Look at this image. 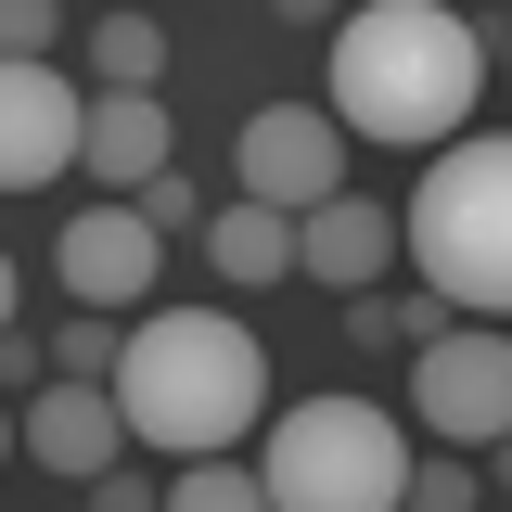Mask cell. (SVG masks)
Masks as SVG:
<instances>
[{"label":"cell","mask_w":512,"mask_h":512,"mask_svg":"<svg viewBox=\"0 0 512 512\" xmlns=\"http://www.w3.org/2000/svg\"><path fill=\"white\" fill-rule=\"evenodd\" d=\"M487 103V39L436 0H372L333 26V141H423L448 154Z\"/></svg>","instance_id":"obj_1"},{"label":"cell","mask_w":512,"mask_h":512,"mask_svg":"<svg viewBox=\"0 0 512 512\" xmlns=\"http://www.w3.org/2000/svg\"><path fill=\"white\" fill-rule=\"evenodd\" d=\"M116 423L167 461H231V448L269 423V346H256L231 308H167L128 320L116 346Z\"/></svg>","instance_id":"obj_2"},{"label":"cell","mask_w":512,"mask_h":512,"mask_svg":"<svg viewBox=\"0 0 512 512\" xmlns=\"http://www.w3.org/2000/svg\"><path fill=\"white\" fill-rule=\"evenodd\" d=\"M410 269L436 282V308H512V141L461 128L423 192H410Z\"/></svg>","instance_id":"obj_3"},{"label":"cell","mask_w":512,"mask_h":512,"mask_svg":"<svg viewBox=\"0 0 512 512\" xmlns=\"http://www.w3.org/2000/svg\"><path fill=\"white\" fill-rule=\"evenodd\" d=\"M410 487V436L372 397H308V410H269L256 448V500L269 512H397Z\"/></svg>","instance_id":"obj_4"},{"label":"cell","mask_w":512,"mask_h":512,"mask_svg":"<svg viewBox=\"0 0 512 512\" xmlns=\"http://www.w3.org/2000/svg\"><path fill=\"white\" fill-rule=\"evenodd\" d=\"M410 410H423L448 448L512 436V333H487V320H448L436 346H410Z\"/></svg>","instance_id":"obj_5"},{"label":"cell","mask_w":512,"mask_h":512,"mask_svg":"<svg viewBox=\"0 0 512 512\" xmlns=\"http://www.w3.org/2000/svg\"><path fill=\"white\" fill-rule=\"evenodd\" d=\"M333 192H346V141H333V116H308V103L244 116V205L308 218V205H333Z\"/></svg>","instance_id":"obj_6"},{"label":"cell","mask_w":512,"mask_h":512,"mask_svg":"<svg viewBox=\"0 0 512 512\" xmlns=\"http://www.w3.org/2000/svg\"><path fill=\"white\" fill-rule=\"evenodd\" d=\"M77 116H90V90L64 64H0V192L64 180L77 167Z\"/></svg>","instance_id":"obj_7"},{"label":"cell","mask_w":512,"mask_h":512,"mask_svg":"<svg viewBox=\"0 0 512 512\" xmlns=\"http://www.w3.org/2000/svg\"><path fill=\"white\" fill-rule=\"evenodd\" d=\"M154 231H141V218H128V205H77V218H64V244H52V269H64V295H77V308H141V295H154Z\"/></svg>","instance_id":"obj_8"},{"label":"cell","mask_w":512,"mask_h":512,"mask_svg":"<svg viewBox=\"0 0 512 512\" xmlns=\"http://www.w3.org/2000/svg\"><path fill=\"white\" fill-rule=\"evenodd\" d=\"M13 448L39 461V474H116V448H128V423H116V384H39L26 410H13Z\"/></svg>","instance_id":"obj_9"},{"label":"cell","mask_w":512,"mask_h":512,"mask_svg":"<svg viewBox=\"0 0 512 512\" xmlns=\"http://www.w3.org/2000/svg\"><path fill=\"white\" fill-rule=\"evenodd\" d=\"M77 167H90V205H128L141 180H167V103L154 90H103L77 116Z\"/></svg>","instance_id":"obj_10"},{"label":"cell","mask_w":512,"mask_h":512,"mask_svg":"<svg viewBox=\"0 0 512 512\" xmlns=\"http://www.w3.org/2000/svg\"><path fill=\"white\" fill-rule=\"evenodd\" d=\"M384 256H397V205L333 192V205H308V218H295V269H308V282H333V295H372Z\"/></svg>","instance_id":"obj_11"},{"label":"cell","mask_w":512,"mask_h":512,"mask_svg":"<svg viewBox=\"0 0 512 512\" xmlns=\"http://www.w3.org/2000/svg\"><path fill=\"white\" fill-rule=\"evenodd\" d=\"M205 256H218V282H282V269H295V218L218 205V218H205Z\"/></svg>","instance_id":"obj_12"},{"label":"cell","mask_w":512,"mask_h":512,"mask_svg":"<svg viewBox=\"0 0 512 512\" xmlns=\"http://www.w3.org/2000/svg\"><path fill=\"white\" fill-rule=\"evenodd\" d=\"M90 77H103V90H154V77H167V26H154V13H103V26H90Z\"/></svg>","instance_id":"obj_13"},{"label":"cell","mask_w":512,"mask_h":512,"mask_svg":"<svg viewBox=\"0 0 512 512\" xmlns=\"http://www.w3.org/2000/svg\"><path fill=\"white\" fill-rule=\"evenodd\" d=\"M346 333L384 359V346H436V333H448V308H410V295H384V282H372V295H346Z\"/></svg>","instance_id":"obj_14"},{"label":"cell","mask_w":512,"mask_h":512,"mask_svg":"<svg viewBox=\"0 0 512 512\" xmlns=\"http://www.w3.org/2000/svg\"><path fill=\"white\" fill-rule=\"evenodd\" d=\"M116 346H128V320L77 308V320L52 333V384H116Z\"/></svg>","instance_id":"obj_15"},{"label":"cell","mask_w":512,"mask_h":512,"mask_svg":"<svg viewBox=\"0 0 512 512\" xmlns=\"http://www.w3.org/2000/svg\"><path fill=\"white\" fill-rule=\"evenodd\" d=\"M167 512H269V500H256V461H180Z\"/></svg>","instance_id":"obj_16"},{"label":"cell","mask_w":512,"mask_h":512,"mask_svg":"<svg viewBox=\"0 0 512 512\" xmlns=\"http://www.w3.org/2000/svg\"><path fill=\"white\" fill-rule=\"evenodd\" d=\"M397 512H487V487H474V461H410Z\"/></svg>","instance_id":"obj_17"},{"label":"cell","mask_w":512,"mask_h":512,"mask_svg":"<svg viewBox=\"0 0 512 512\" xmlns=\"http://www.w3.org/2000/svg\"><path fill=\"white\" fill-rule=\"evenodd\" d=\"M128 218H141V231L167 244V231H205V192H192L180 167H167V180H141V192H128Z\"/></svg>","instance_id":"obj_18"},{"label":"cell","mask_w":512,"mask_h":512,"mask_svg":"<svg viewBox=\"0 0 512 512\" xmlns=\"http://www.w3.org/2000/svg\"><path fill=\"white\" fill-rule=\"evenodd\" d=\"M52 39H64L52 0H0V64H52Z\"/></svg>","instance_id":"obj_19"},{"label":"cell","mask_w":512,"mask_h":512,"mask_svg":"<svg viewBox=\"0 0 512 512\" xmlns=\"http://www.w3.org/2000/svg\"><path fill=\"white\" fill-rule=\"evenodd\" d=\"M39 384H52V333H26V320H13V333H0V397L26 410Z\"/></svg>","instance_id":"obj_20"},{"label":"cell","mask_w":512,"mask_h":512,"mask_svg":"<svg viewBox=\"0 0 512 512\" xmlns=\"http://www.w3.org/2000/svg\"><path fill=\"white\" fill-rule=\"evenodd\" d=\"M90 487H103V512H167V487H154V474H128V461H116V474H90Z\"/></svg>","instance_id":"obj_21"},{"label":"cell","mask_w":512,"mask_h":512,"mask_svg":"<svg viewBox=\"0 0 512 512\" xmlns=\"http://www.w3.org/2000/svg\"><path fill=\"white\" fill-rule=\"evenodd\" d=\"M0 333H13V256H0Z\"/></svg>","instance_id":"obj_22"},{"label":"cell","mask_w":512,"mask_h":512,"mask_svg":"<svg viewBox=\"0 0 512 512\" xmlns=\"http://www.w3.org/2000/svg\"><path fill=\"white\" fill-rule=\"evenodd\" d=\"M0 448H13V410H0Z\"/></svg>","instance_id":"obj_23"}]
</instances>
